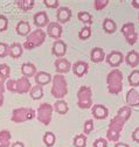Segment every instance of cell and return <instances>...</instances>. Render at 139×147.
<instances>
[{"label": "cell", "instance_id": "1", "mask_svg": "<svg viewBox=\"0 0 139 147\" xmlns=\"http://www.w3.org/2000/svg\"><path fill=\"white\" fill-rule=\"evenodd\" d=\"M108 90L112 95H119L123 90V74L120 70L115 69L108 74L107 77Z\"/></svg>", "mask_w": 139, "mask_h": 147}, {"label": "cell", "instance_id": "2", "mask_svg": "<svg viewBox=\"0 0 139 147\" xmlns=\"http://www.w3.org/2000/svg\"><path fill=\"white\" fill-rule=\"evenodd\" d=\"M6 89L11 92H16V94H27L28 91H30L32 85L28 78L21 77L19 80H8L6 83Z\"/></svg>", "mask_w": 139, "mask_h": 147}, {"label": "cell", "instance_id": "3", "mask_svg": "<svg viewBox=\"0 0 139 147\" xmlns=\"http://www.w3.org/2000/svg\"><path fill=\"white\" fill-rule=\"evenodd\" d=\"M46 36H47V34L42 29H36V30L32 32L27 36V40L24 43L22 48H25L27 50H30V49H34V48H36V47H40L45 42Z\"/></svg>", "mask_w": 139, "mask_h": 147}, {"label": "cell", "instance_id": "4", "mask_svg": "<svg viewBox=\"0 0 139 147\" xmlns=\"http://www.w3.org/2000/svg\"><path fill=\"white\" fill-rule=\"evenodd\" d=\"M53 86H51V95L55 98H63L68 94V84L63 75H55L51 80Z\"/></svg>", "mask_w": 139, "mask_h": 147}, {"label": "cell", "instance_id": "5", "mask_svg": "<svg viewBox=\"0 0 139 147\" xmlns=\"http://www.w3.org/2000/svg\"><path fill=\"white\" fill-rule=\"evenodd\" d=\"M124 121L121 120L119 117H115L113 119H111L110 124H109V128H108V132H107V139L109 141H115L117 142L120 133L123 131V127H124Z\"/></svg>", "mask_w": 139, "mask_h": 147}, {"label": "cell", "instance_id": "6", "mask_svg": "<svg viewBox=\"0 0 139 147\" xmlns=\"http://www.w3.org/2000/svg\"><path fill=\"white\" fill-rule=\"evenodd\" d=\"M35 117V111L30 107H19L13 110L12 113V121L14 123H25L27 120H30Z\"/></svg>", "mask_w": 139, "mask_h": 147}, {"label": "cell", "instance_id": "7", "mask_svg": "<svg viewBox=\"0 0 139 147\" xmlns=\"http://www.w3.org/2000/svg\"><path fill=\"white\" fill-rule=\"evenodd\" d=\"M92 91L89 86H81L77 92V105L81 109H89L92 106Z\"/></svg>", "mask_w": 139, "mask_h": 147}, {"label": "cell", "instance_id": "8", "mask_svg": "<svg viewBox=\"0 0 139 147\" xmlns=\"http://www.w3.org/2000/svg\"><path fill=\"white\" fill-rule=\"evenodd\" d=\"M53 106L48 103H43L38 109V120L43 125H49L51 121V113H53Z\"/></svg>", "mask_w": 139, "mask_h": 147}, {"label": "cell", "instance_id": "9", "mask_svg": "<svg viewBox=\"0 0 139 147\" xmlns=\"http://www.w3.org/2000/svg\"><path fill=\"white\" fill-rule=\"evenodd\" d=\"M121 33L125 36V39L129 45H134L137 41V33H136V27L132 22H128L121 27Z\"/></svg>", "mask_w": 139, "mask_h": 147}, {"label": "cell", "instance_id": "10", "mask_svg": "<svg viewBox=\"0 0 139 147\" xmlns=\"http://www.w3.org/2000/svg\"><path fill=\"white\" fill-rule=\"evenodd\" d=\"M123 61H124V55L121 54L120 51H117V50L111 51V53L108 55V56H107V62H108V64L111 65V67H113V68L119 67L121 63H123Z\"/></svg>", "mask_w": 139, "mask_h": 147}, {"label": "cell", "instance_id": "11", "mask_svg": "<svg viewBox=\"0 0 139 147\" xmlns=\"http://www.w3.org/2000/svg\"><path fill=\"white\" fill-rule=\"evenodd\" d=\"M47 34L49 38L54 40H60L62 36V27L59 22H49L47 27Z\"/></svg>", "mask_w": 139, "mask_h": 147}, {"label": "cell", "instance_id": "12", "mask_svg": "<svg viewBox=\"0 0 139 147\" xmlns=\"http://www.w3.org/2000/svg\"><path fill=\"white\" fill-rule=\"evenodd\" d=\"M33 20H34V25L36 27H39V29H41L43 27H48V25H49V18H48L47 13L43 11L34 14Z\"/></svg>", "mask_w": 139, "mask_h": 147}, {"label": "cell", "instance_id": "13", "mask_svg": "<svg viewBox=\"0 0 139 147\" xmlns=\"http://www.w3.org/2000/svg\"><path fill=\"white\" fill-rule=\"evenodd\" d=\"M51 51L55 55L56 57L59 59H62L65 53H67V45L64 41L62 40H56L54 43H53V47H51Z\"/></svg>", "mask_w": 139, "mask_h": 147}, {"label": "cell", "instance_id": "14", "mask_svg": "<svg viewBox=\"0 0 139 147\" xmlns=\"http://www.w3.org/2000/svg\"><path fill=\"white\" fill-rule=\"evenodd\" d=\"M56 19L59 24H65L72 19V11L68 7H59L56 12Z\"/></svg>", "mask_w": 139, "mask_h": 147}, {"label": "cell", "instance_id": "15", "mask_svg": "<svg viewBox=\"0 0 139 147\" xmlns=\"http://www.w3.org/2000/svg\"><path fill=\"white\" fill-rule=\"evenodd\" d=\"M91 112H92V116L96 118V119H107L108 115H109V111H108V109L102 105V104H96L92 106L91 109Z\"/></svg>", "mask_w": 139, "mask_h": 147}, {"label": "cell", "instance_id": "16", "mask_svg": "<svg viewBox=\"0 0 139 147\" xmlns=\"http://www.w3.org/2000/svg\"><path fill=\"white\" fill-rule=\"evenodd\" d=\"M88 69H89V65L84 61H78V62L74 63V65H73V71L77 77L84 76L85 74L88 72Z\"/></svg>", "mask_w": 139, "mask_h": 147}, {"label": "cell", "instance_id": "17", "mask_svg": "<svg viewBox=\"0 0 139 147\" xmlns=\"http://www.w3.org/2000/svg\"><path fill=\"white\" fill-rule=\"evenodd\" d=\"M55 68H56V71L59 72V75H62V74H67L70 70L72 64L65 59H59L55 62Z\"/></svg>", "mask_w": 139, "mask_h": 147}, {"label": "cell", "instance_id": "18", "mask_svg": "<svg viewBox=\"0 0 139 147\" xmlns=\"http://www.w3.org/2000/svg\"><path fill=\"white\" fill-rule=\"evenodd\" d=\"M35 77V83L36 85H40V86H43V85H47L51 82V76L50 74L48 72H45V71H39L36 72V75L34 76Z\"/></svg>", "mask_w": 139, "mask_h": 147}, {"label": "cell", "instance_id": "19", "mask_svg": "<svg viewBox=\"0 0 139 147\" xmlns=\"http://www.w3.org/2000/svg\"><path fill=\"white\" fill-rule=\"evenodd\" d=\"M126 103L128 106H139V94L136 89H130L126 94Z\"/></svg>", "mask_w": 139, "mask_h": 147}, {"label": "cell", "instance_id": "20", "mask_svg": "<svg viewBox=\"0 0 139 147\" xmlns=\"http://www.w3.org/2000/svg\"><path fill=\"white\" fill-rule=\"evenodd\" d=\"M21 72H22L24 77H26V78L33 77L36 75V67L33 63H24L21 65Z\"/></svg>", "mask_w": 139, "mask_h": 147}, {"label": "cell", "instance_id": "21", "mask_svg": "<svg viewBox=\"0 0 139 147\" xmlns=\"http://www.w3.org/2000/svg\"><path fill=\"white\" fill-rule=\"evenodd\" d=\"M104 57H105V53H104V50L99 47H96L91 50V54H90V59L92 62L95 63H99L104 60Z\"/></svg>", "mask_w": 139, "mask_h": 147}, {"label": "cell", "instance_id": "22", "mask_svg": "<svg viewBox=\"0 0 139 147\" xmlns=\"http://www.w3.org/2000/svg\"><path fill=\"white\" fill-rule=\"evenodd\" d=\"M24 48L19 42H14L9 46V56L12 59H19L22 55Z\"/></svg>", "mask_w": 139, "mask_h": 147}, {"label": "cell", "instance_id": "23", "mask_svg": "<svg viewBox=\"0 0 139 147\" xmlns=\"http://www.w3.org/2000/svg\"><path fill=\"white\" fill-rule=\"evenodd\" d=\"M15 29H16V33L21 36H27L30 34V26L27 21H19Z\"/></svg>", "mask_w": 139, "mask_h": 147}, {"label": "cell", "instance_id": "24", "mask_svg": "<svg viewBox=\"0 0 139 147\" xmlns=\"http://www.w3.org/2000/svg\"><path fill=\"white\" fill-rule=\"evenodd\" d=\"M125 61L126 63L132 67V68H136L138 64H139V54L136 51V50H131L125 57Z\"/></svg>", "mask_w": 139, "mask_h": 147}, {"label": "cell", "instance_id": "25", "mask_svg": "<svg viewBox=\"0 0 139 147\" xmlns=\"http://www.w3.org/2000/svg\"><path fill=\"white\" fill-rule=\"evenodd\" d=\"M12 134L7 130L0 131V147H9Z\"/></svg>", "mask_w": 139, "mask_h": 147}, {"label": "cell", "instance_id": "26", "mask_svg": "<svg viewBox=\"0 0 139 147\" xmlns=\"http://www.w3.org/2000/svg\"><path fill=\"white\" fill-rule=\"evenodd\" d=\"M103 29H104L105 33L112 34V33H115L117 30V25L112 19L107 18V19H104V21H103Z\"/></svg>", "mask_w": 139, "mask_h": 147}, {"label": "cell", "instance_id": "27", "mask_svg": "<svg viewBox=\"0 0 139 147\" xmlns=\"http://www.w3.org/2000/svg\"><path fill=\"white\" fill-rule=\"evenodd\" d=\"M53 109L55 110V111H56L59 115H65V113L69 111L68 104H67L64 100H62V99L56 100L55 104H54V106H53Z\"/></svg>", "mask_w": 139, "mask_h": 147}, {"label": "cell", "instance_id": "28", "mask_svg": "<svg viewBox=\"0 0 139 147\" xmlns=\"http://www.w3.org/2000/svg\"><path fill=\"white\" fill-rule=\"evenodd\" d=\"M131 113H132V110L130 106H123V107H120L118 110V112H117V117H119L121 120H123L124 123L128 121L131 117Z\"/></svg>", "mask_w": 139, "mask_h": 147}, {"label": "cell", "instance_id": "29", "mask_svg": "<svg viewBox=\"0 0 139 147\" xmlns=\"http://www.w3.org/2000/svg\"><path fill=\"white\" fill-rule=\"evenodd\" d=\"M29 95H30V98H33L34 100H39L42 98L43 96V90H42V86L40 85H35L33 86L29 91Z\"/></svg>", "mask_w": 139, "mask_h": 147}, {"label": "cell", "instance_id": "30", "mask_svg": "<svg viewBox=\"0 0 139 147\" xmlns=\"http://www.w3.org/2000/svg\"><path fill=\"white\" fill-rule=\"evenodd\" d=\"M16 5L21 11L27 12L34 7V0H19V1H16Z\"/></svg>", "mask_w": 139, "mask_h": 147}, {"label": "cell", "instance_id": "31", "mask_svg": "<svg viewBox=\"0 0 139 147\" xmlns=\"http://www.w3.org/2000/svg\"><path fill=\"white\" fill-rule=\"evenodd\" d=\"M56 141V137L53 132H46L45 136H43V142L47 147H51V146H54Z\"/></svg>", "mask_w": 139, "mask_h": 147}, {"label": "cell", "instance_id": "32", "mask_svg": "<svg viewBox=\"0 0 139 147\" xmlns=\"http://www.w3.org/2000/svg\"><path fill=\"white\" fill-rule=\"evenodd\" d=\"M129 84L131 86H138L139 85V70H133L129 75Z\"/></svg>", "mask_w": 139, "mask_h": 147}, {"label": "cell", "instance_id": "33", "mask_svg": "<svg viewBox=\"0 0 139 147\" xmlns=\"http://www.w3.org/2000/svg\"><path fill=\"white\" fill-rule=\"evenodd\" d=\"M77 18H78V20L84 22V24H88V25H91L92 24V16L91 14H89L88 12H80L77 14Z\"/></svg>", "mask_w": 139, "mask_h": 147}, {"label": "cell", "instance_id": "34", "mask_svg": "<svg viewBox=\"0 0 139 147\" xmlns=\"http://www.w3.org/2000/svg\"><path fill=\"white\" fill-rule=\"evenodd\" d=\"M74 145L75 147H85L86 146V136L84 134H78L74 139Z\"/></svg>", "mask_w": 139, "mask_h": 147}, {"label": "cell", "instance_id": "35", "mask_svg": "<svg viewBox=\"0 0 139 147\" xmlns=\"http://www.w3.org/2000/svg\"><path fill=\"white\" fill-rule=\"evenodd\" d=\"M90 36H91V28L89 26L88 27H83L78 33V38L81 40H88Z\"/></svg>", "mask_w": 139, "mask_h": 147}, {"label": "cell", "instance_id": "36", "mask_svg": "<svg viewBox=\"0 0 139 147\" xmlns=\"http://www.w3.org/2000/svg\"><path fill=\"white\" fill-rule=\"evenodd\" d=\"M7 55H9V46L7 43L0 42V59L6 57Z\"/></svg>", "mask_w": 139, "mask_h": 147}, {"label": "cell", "instance_id": "37", "mask_svg": "<svg viewBox=\"0 0 139 147\" xmlns=\"http://www.w3.org/2000/svg\"><path fill=\"white\" fill-rule=\"evenodd\" d=\"M108 4H109V0H95L94 1V7H95V9L101 11L103 8H105L108 6Z\"/></svg>", "mask_w": 139, "mask_h": 147}, {"label": "cell", "instance_id": "38", "mask_svg": "<svg viewBox=\"0 0 139 147\" xmlns=\"http://www.w3.org/2000/svg\"><path fill=\"white\" fill-rule=\"evenodd\" d=\"M92 130H94V121H92V119H88V120L84 123V126H83L84 134H89V133H91Z\"/></svg>", "mask_w": 139, "mask_h": 147}, {"label": "cell", "instance_id": "39", "mask_svg": "<svg viewBox=\"0 0 139 147\" xmlns=\"http://www.w3.org/2000/svg\"><path fill=\"white\" fill-rule=\"evenodd\" d=\"M0 74H1V75L7 80L9 77V75H11V68L6 63H3L1 65H0Z\"/></svg>", "mask_w": 139, "mask_h": 147}, {"label": "cell", "instance_id": "40", "mask_svg": "<svg viewBox=\"0 0 139 147\" xmlns=\"http://www.w3.org/2000/svg\"><path fill=\"white\" fill-rule=\"evenodd\" d=\"M8 27V20L5 15H0V32H5Z\"/></svg>", "mask_w": 139, "mask_h": 147}, {"label": "cell", "instance_id": "41", "mask_svg": "<svg viewBox=\"0 0 139 147\" xmlns=\"http://www.w3.org/2000/svg\"><path fill=\"white\" fill-rule=\"evenodd\" d=\"M94 147H108V141L103 138H98L94 141Z\"/></svg>", "mask_w": 139, "mask_h": 147}, {"label": "cell", "instance_id": "42", "mask_svg": "<svg viewBox=\"0 0 139 147\" xmlns=\"http://www.w3.org/2000/svg\"><path fill=\"white\" fill-rule=\"evenodd\" d=\"M43 4L48 8H59V1L57 0H45Z\"/></svg>", "mask_w": 139, "mask_h": 147}, {"label": "cell", "instance_id": "43", "mask_svg": "<svg viewBox=\"0 0 139 147\" xmlns=\"http://www.w3.org/2000/svg\"><path fill=\"white\" fill-rule=\"evenodd\" d=\"M5 81L6 78L0 74V94H4L5 90H6V86H5Z\"/></svg>", "mask_w": 139, "mask_h": 147}, {"label": "cell", "instance_id": "44", "mask_svg": "<svg viewBox=\"0 0 139 147\" xmlns=\"http://www.w3.org/2000/svg\"><path fill=\"white\" fill-rule=\"evenodd\" d=\"M132 140L133 141H136V142H138L139 144V127H137L136 130L132 132Z\"/></svg>", "mask_w": 139, "mask_h": 147}, {"label": "cell", "instance_id": "45", "mask_svg": "<svg viewBox=\"0 0 139 147\" xmlns=\"http://www.w3.org/2000/svg\"><path fill=\"white\" fill-rule=\"evenodd\" d=\"M131 5H132L134 8H138V9H139V0H132Z\"/></svg>", "mask_w": 139, "mask_h": 147}, {"label": "cell", "instance_id": "46", "mask_svg": "<svg viewBox=\"0 0 139 147\" xmlns=\"http://www.w3.org/2000/svg\"><path fill=\"white\" fill-rule=\"evenodd\" d=\"M11 147H25V146H24V144L21 141H16L13 145H11Z\"/></svg>", "mask_w": 139, "mask_h": 147}, {"label": "cell", "instance_id": "47", "mask_svg": "<svg viewBox=\"0 0 139 147\" xmlns=\"http://www.w3.org/2000/svg\"><path fill=\"white\" fill-rule=\"evenodd\" d=\"M115 147H129L128 144H124V142H116Z\"/></svg>", "mask_w": 139, "mask_h": 147}, {"label": "cell", "instance_id": "48", "mask_svg": "<svg viewBox=\"0 0 139 147\" xmlns=\"http://www.w3.org/2000/svg\"><path fill=\"white\" fill-rule=\"evenodd\" d=\"M4 104V94H0V107Z\"/></svg>", "mask_w": 139, "mask_h": 147}, {"label": "cell", "instance_id": "49", "mask_svg": "<svg viewBox=\"0 0 139 147\" xmlns=\"http://www.w3.org/2000/svg\"><path fill=\"white\" fill-rule=\"evenodd\" d=\"M138 20H139V14H138Z\"/></svg>", "mask_w": 139, "mask_h": 147}]
</instances>
